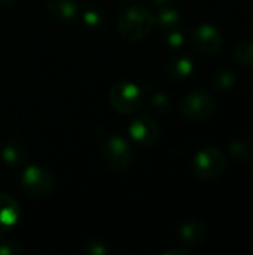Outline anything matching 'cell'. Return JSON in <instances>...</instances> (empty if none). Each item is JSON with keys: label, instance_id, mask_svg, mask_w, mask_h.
Returning <instances> with one entry per match:
<instances>
[{"label": "cell", "instance_id": "cell-11", "mask_svg": "<svg viewBox=\"0 0 253 255\" xmlns=\"http://www.w3.org/2000/svg\"><path fill=\"white\" fill-rule=\"evenodd\" d=\"M180 239L188 245H200L206 239V227L198 220H191L180 227Z\"/></svg>", "mask_w": 253, "mask_h": 255}, {"label": "cell", "instance_id": "cell-18", "mask_svg": "<svg viewBox=\"0 0 253 255\" xmlns=\"http://www.w3.org/2000/svg\"><path fill=\"white\" fill-rule=\"evenodd\" d=\"M21 253V248L15 242L3 241L0 242V254L1 255H16Z\"/></svg>", "mask_w": 253, "mask_h": 255}, {"label": "cell", "instance_id": "cell-24", "mask_svg": "<svg viewBox=\"0 0 253 255\" xmlns=\"http://www.w3.org/2000/svg\"><path fill=\"white\" fill-rule=\"evenodd\" d=\"M16 0H0V3H3V4H12V3H15Z\"/></svg>", "mask_w": 253, "mask_h": 255}, {"label": "cell", "instance_id": "cell-3", "mask_svg": "<svg viewBox=\"0 0 253 255\" xmlns=\"http://www.w3.org/2000/svg\"><path fill=\"white\" fill-rule=\"evenodd\" d=\"M225 169V155L216 146H207L197 152L194 158V170L195 173L204 179L212 181L222 175Z\"/></svg>", "mask_w": 253, "mask_h": 255}, {"label": "cell", "instance_id": "cell-12", "mask_svg": "<svg viewBox=\"0 0 253 255\" xmlns=\"http://www.w3.org/2000/svg\"><path fill=\"white\" fill-rule=\"evenodd\" d=\"M192 72H194V61L186 55L173 58L167 66V73L173 79H185Z\"/></svg>", "mask_w": 253, "mask_h": 255}, {"label": "cell", "instance_id": "cell-6", "mask_svg": "<svg viewBox=\"0 0 253 255\" xmlns=\"http://www.w3.org/2000/svg\"><path fill=\"white\" fill-rule=\"evenodd\" d=\"M21 182L24 190L36 197H43L49 194L54 188V178L52 175L39 166H28L21 176Z\"/></svg>", "mask_w": 253, "mask_h": 255}, {"label": "cell", "instance_id": "cell-23", "mask_svg": "<svg viewBox=\"0 0 253 255\" xmlns=\"http://www.w3.org/2000/svg\"><path fill=\"white\" fill-rule=\"evenodd\" d=\"M167 254H182V255H188L189 253H186V251H169Z\"/></svg>", "mask_w": 253, "mask_h": 255}, {"label": "cell", "instance_id": "cell-14", "mask_svg": "<svg viewBox=\"0 0 253 255\" xmlns=\"http://www.w3.org/2000/svg\"><path fill=\"white\" fill-rule=\"evenodd\" d=\"M155 22L160 25V28L170 31V30H174V28L179 27L180 15H179V12L174 7L163 9V10H160L158 16L155 18Z\"/></svg>", "mask_w": 253, "mask_h": 255}, {"label": "cell", "instance_id": "cell-19", "mask_svg": "<svg viewBox=\"0 0 253 255\" xmlns=\"http://www.w3.org/2000/svg\"><path fill=\"white\" fill-rule=\"evenodd\" d=\"M167 43H169L170 46H173V48L182 46V45H183V34H182L177 28L170 30V31H169V36H167Z\"/></svg>", "mask_w": 253, "mask_h": 255}, {"label": "cell", "instance_id": "cell-5", "mask_svg": "<svg viewBox=\"0 0 253 255\" xmlns=\"http://www.w3.org/2000/svg\"><path fill=\"white\" fill-rule=\"evenodd\" d=\"M180 108H182V114L186 118L192 121H201L213 114L215 100L210 93L204 90H195L183 99Z\"/></svg>", "mask_w": 253, "mask_h": 255}, {"label": "cell", "instance_id": "cell-21", "mask_svg": "<svg viewBox=\"0 0 253 255\" xmlns=\"http://www.w3.org/2000/svg\"><path fill=\"white\" fill-rule=\"evenodd\" d=\"M152 1H154L155 7H158L160 10H163V9L173 7V6H174V3H176L177 0H152Z\"/></svg>", "mask_w": 253, "mask_h": 255}, {"label": "cell", "instance_id": "cell-7", "mask_svg": "<svg viewBox=\"0 0 253 255\" xmlns=\"http://www.w3.org/2000/svg\"><path fill=\"white\" fill-rule=\"evenodd\" d=\"M130 136L133 137V140L142 146V148H149L152 146L157 139H158V124L157 121L149 117V115H140L136 120H133V123L130 124Z\"/></svg>", "mask_w": 253, "mask_h": 255}, {"label": "cell", "instance_id": "cell-2", "mask_svg": "<svg viewBox=\"0 0 253 255\" xmlns=\"http://www.w3.org/2000/svg\"><path fill=\"white\" fill-rule=\"evenodd\" d=\"M109 100L118 112L131 114L143 105V93L133 82H118L110 88Z\"/></svg>", "mask_w": 253, "mask_h": 255}, {"label": "cell", "instance_id": "cell-13", "mask_svg": "<svg viewBox=\"0 0 253 255\" xmlns=\"http://www.w3.org/2000/svg\"><path fill=\"white\" fill-rule=\"evenodd\" d=\"M1 157H3L4 163H7L10 166H18L22 163V160L25 157L24 146L18 140H10L4 145V148L1 151Z\"/></svg>", "mask_w": 253, "mask_h": 255}, {"label": "cell", "instance_id": "cell-4", "mask_svg": "<svg viewBox=\"0 0 253 255\" xmlns=\"http://www.w3.org/2000/svg\"><path fill=\"white\" fill-rule=\"evenodd\" d=\"M103 158L110 169L115 172H124L131 166L133 152L125 139L112 136L103 146Z\"/></svg>", "mask_w": 253, "mask_h": 255}, {"label": "cell", "instance_id": "cell-20", "mask_svg": "<svg viewBox=\"0 0 253 255\" xmlns=\"http://www.w3.org/2000/svg\"><path fill=\"white\" fill-rule=\"evenodd\" d=\"M91 247H94L92 250L91 248H88L86 251L89 253V254H97V255H101V254H104L106 251H107V248L101 244V242H91L89 244Z\"/></svg>", "mask_w": 253, "mask_h": 255}, {"label": "cell", "instance_id": "cell-25", "mask_svg": "<svg viewBox=\"0 0 253 255\" xmlns=\"http://www.w3.org/2000/svg\"><path fill=\"white\" fill-rule=\"evenodd\" d=\"M125 1H133V0H125Z\"/></svg>", "mask_w": 253, "mask_h": 255}, {"label": "cell", "instance_id": "cell-17", "mask_svg": "<svg viewBox=\"0 0 253 255\" xmlns=\"http://www.w3.org/2000/svg\"><path fill=\"white\" fill-rule=\"evenodd\" d=\"M215 84L219 90H230L236 84V75L230 70H221L215 78Z\"/></svg>", "mask_w": 253, "mask_h": 255}, {"label": "cell", "instance_id": "cell-8", "mask_svg": "<svg viewBox=\"0 0 253 255\" xmlns=\"http://www.w3.org/2000/svg\"><path fill=\"white\" fill-rule=\"evenodd\" d=\"M194 46L204 55H215L222 48V34L210 24H201L192 31Z\"/></svg>", "mask_w": 253, "mask_h": 255}, {"label": "cell", "instance_id": "cell-1", "mask_svg": "<svg viewBox=\"0 0 253 255\" xmlns=\"http://www.w3.org/2000/svg\"><path fill=\"white\" fill-rule=\"evenodd\" d=\"M155 24L154 15L140 4L125 9L118 19V30L127 40L137 42L146 37Z\"/></svg>", "mask_w": 253, "mask_h": 255}, {"label": "cell", "instance_id": "cell-15", "mask_svg": "<svg viewBox=\"0 0 253 255\" xmlns=\"http://www.w3.org/2000/svg\"><path fill=\"white\" fill-rule=\"evenodd\" d=\"M230 154L239 161H249L253 155V148L246 140H233L230 142Z\"/></svg>", "mask_w": 253, "mask_h": 255}, {"label": "cell", "instance_id": "cell-9", "mask_svg": "<svg viewBox=\"0 0 253 255\" xmlns=\"http://www.w3.org/2000/svg\"><path fill=\"white\" fill-rule=\"evenodd\" d=\"M21 217V206L19 203L7 196L0 193V233L7 232L16 226Z\"/></svg>", "mask_w": 253, "mask_h": 255}, {"label": "cell", "instance_id": "cell-10", "mask_svg": "<svg viewBox=\"0 0 253 255\" xmlns=\"http://www.w3.org/2000/svg\"><path fill=\"white\" fill-rule=\"evenodd\" d=\"M49 12L61 21H72L78 15V0H48Z\"/></svg>", "mask_w": 253, "mask_h": 255}, {"label": "cell", "instance_id": "cell-22", "mask_svg": "<svg viewBox=\"0 0 253 255\" xmlns=\"http://www.w3.org/2000/svg\"><path fill=\"white\" fill-rule=\"evenodd\" d=\"M85 21H86V24H89V25H95V22L98 24V21H100V15H98L97 12H88V13L85 15Z\"/></svg>", "mask_w": 253, "mask_h": 255}, {"label": "cell", "instance_id": "cell-16", "mask_svg": "<svg viewBox=\"0 0 253 255\" xmlns=\"http://www.w3.org/2000/svg\"><path fill=\"white\" fill-rule=\"evenodd\" d=\"M234 57L240 64L246 67H253V40L239 43L234 51Z\"/></svg>", "mask_w": 253, "mask_h": 255}]
</instances>
